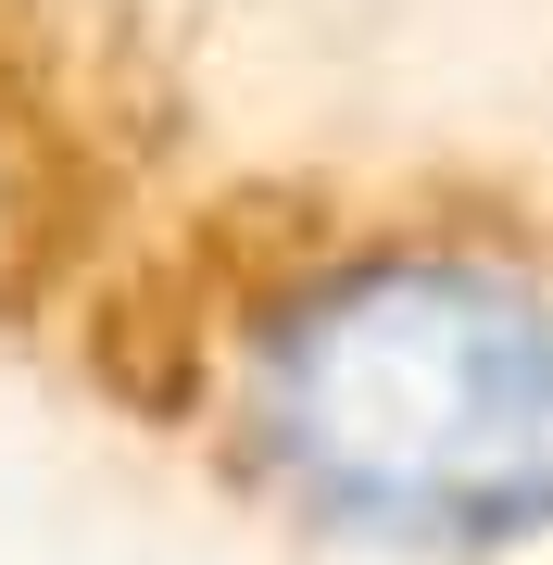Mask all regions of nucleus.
I'll return each instance as SVG.
<instances>
[{
    "label": "nucleus",
    "mask_w": 553,
    "mask_h": 565,
    "mask_svg": "<svg viewBox=\"0 0 553 565\" xmlns=\"http://www.w3.org/2000/svg\"><path fill=\"white\" fill-rule=\"evenodd\" d=\"M214 427L289 527L415 565L553 541V252L365 226L226 315Z\"/></svg>",
    "instance_id": "obj_1"
}]
</instances>
